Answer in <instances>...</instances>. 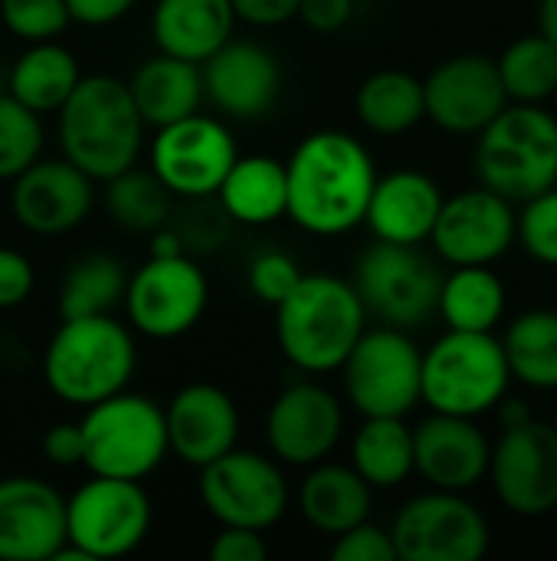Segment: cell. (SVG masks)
<instances>
[{
	"label": "cell",
	"instance_id": "obj_45",
	"mask_svg": "<svg viewBox=\"0 0 557 561\" xmlns=\"http://www.w3.org/2000/svg\"><path fill=\"white\" fill-rule=\"evenodd\" d=\"M295 16L315 33H338L355 16V0H299Z\"/></svg>",
	"mask_w": 557,
	"mask_h": 561
},
{
	"label": "cell",
	"instance_id": "obj_5",
	"mask_svg": "<svg viewBox=\"0 0 557 561\" xmlns=\"http://www.w3.org/2000/svg\"><path fill=\"white\" fill-rule=\"evenodd\" d=\"M479 184L525 204L557 184V115L545 105L509 102L479 135Z\"/></svg>",
	"mask_w": 557,
	"mask_h": 561
},
{
	"label": "cell",
	"instance_id": "obj_39",
	"mask_svg": "<svg viewBox=\"0 0 557 561\" xmlns=\"http://www.w3.org/2000/svg\"><path fill=\"white\" fill-rule=\"evenodd\" d=\"M0 20L23 43L56 39L72 23L66 0H0Z\"/></svg>",
	"mask_w": 557,
	"mask_h": 561
},
{
	"label": "cell",
	"instance_id": "obj_38",
	"mask_svg": "<svg viewBox=\"0 0 557 561\" xmlns=\"http://www.w3.org/2000/svg\"><path fill=\"white\" fill-rule=\"evenodd\" d=\"M515 240L535 263L557 270V184L522 204L515 217Z\"/></svg>",
	"mask_w": 557,
	"mask_h": 561
},
{
	"label": "cell",
	"instance_id": "obj_24",
	"mask_svg": "<svg viewBox=\"0 0 557 561\" xmlns=\"http://www.w3.org/2000/svg\"><path fill=\"white\" fill-rule=\"evenodd\" d=\"M440 207H443L440 184L423 171L401 168L374 181L364 224L374 233V240L420 247L430 240Z\"/></svg>",
	"mask_w": 557,
	"mask_h": 561
},
{
	"label": "cell",
	"instance_id": "obj_36",
	"mask_svg": "<svg viewBox=\"0 0 557 561\" xmlns=\"http://www.w3.org/2000/svg\"><path fill=\"white\" fill-rule=\"evenodd\" d=\"M105 191V207L112 220L128 230V233H154L164 227L167 210H171V191L154 178V171H141L138 164L125 168L121 174L102 181Z\"/></svg>",
	"mask_w": 557,
	"mask_h": 561
},
{
	"label": "cell",
	"instance_id": "obj_12",
	"mask_svg": "<svg viewBox=\"0 0 557 561\" xmlns=\"http://www.w3.org/2000/svg\"><path fill=\"white\" fill-rule=\"evenodd\" d=\"M210 283L204 270L187 256H148L125 286V312L135 332L171 342L187 335L207 312Z\"/></svg>",
	"mask_w": 557,
	"mask_h": 561
},
{
	"label": "cell",
	"instance_id": "obj_28",
	"mask_svg": "<svg viewBox=\"0 0 557 561\" xmlns=\"http://www.w3.org/2000/svg\"><path fill=\"white\" fill-rule=\"evenodd\" d=\"M223 214L246 227H266L286 217V161L269 154H240L217 187Z\"/></svg>",
	"mask_w": 557,
	"mask_h": 561
},
{
	"label": "cell",
	"instance_id": "obj_50",
	"mask_svg": "<svg viewBox=\"0 0 557 561\" xmlns=\"http://www.w3.org/2000/svg\"><path fill=\"white\" fill-rule=\"evenodd\" d=\"M552 99H555V102H557V89H555V95H552Z\"/></svg>",
	"mask_w": 557,
	"mask_h": 561
},
{
	"label": "cell",
	"instance_id": "obj_46",
	"mask_svg": "<svg viewBox=\"0 0 557 561\" xmlns=\"http://www.w3.org/2000/svg\"><path fill=\"white\" fill-rule=\"evenodd\" d=\"M230 7L250 26H282L299 13V0H230Z\"/></svg>",
	"mask_w": 557,
	"mask_h": 561
},
{
	"label": "cell",
	"instance_id": "obj_21",
	"mask_svg": "<svg viewBox=\"0 0 557 561\" xmlns=\"http://www.w3.org/2000/svg\"><path fill=\"white\" fill-rule=\"evenodd\" d=\"M66 542V496L39 477L0 480V561H49Z\"/></svg>",
	"mask_w": 557,
	"mask_h": 561
},
{
	"label": "cell",
	"instance_id": "obj_11",
	"mask_svg": "<svg viewBox=\"0 0 557 561\" xmlns=\"http://www.w3.org/2000/svg\"><path fill=\"white\" fill-rule=\"evenodd\" d=\"M387 533L397 561H479L492 542L483 510L450 490H430L404 503Z\"/></svg>",
	"mask_w": 557,
	"mask_h": 561
},
{
	"label": "cell",
	"instance_id": "obj_2",
	"mask_svg": "<svg viewBox=\"0 0 557 561\" xmlns=\"http://www.w3.org/2000/svg\"><path fill=\"white\" fill-rule=\"evenodd\" d=\"M368 309L351 279L302 273L295 289L276 306V342L289 365L305 375L338 371L361 332Z\"/></svg>",
	"mask_w": 557,
	"mask_h": 561
},
{
	"label": "cell",
	"instance_id": "obj_33",
	"mask_svg": "<svg viewBox=\"0 0 557 561\" xmlns=\"http://www.w3.org/2000/svg\"><path fill=\"white\" fill-rule=\"evenodd\" d=\"M502 352L512 371V381L557 391V312L555 309H529L515 322H509L502 335Z\"/></svg>",
	"mask_w": 557,
	"mask_h": 561
},
{
	"label": "cell",
	"instance_id": "obj_14",
	"mask_svg": "<svg viewBox=\"0 0 557 561\" xmlns=\"http://www.w3.org/2000/svg\"><path fill=\"white\" fill-rule=\"evenodd\" d=\"M240 158L233 131L213 115H187L154 128L148 161L154 178L181 197H210Z\"/></svg>",
	"mask_w": 557,
	"mask_h": 561
},
{
	"label": "cell",
	"instance_id": "obj_42",
	"mask_svg": "<svg viewBox=\"0 0 557 561\" xmlns=\"http://www.w3.org/2000/svg\"><path fill=\"white\" fill-rule=\"evenodd\" d=\"M36 286V270L20 250L0 247V309H16L30 299Z\"/></svg>",
	"mask_w": 557,
	"mask_h": 561
},
{
	"label": "cell",
	"instance_id": "obj_18",
	"mask_svg": "<svg viewBox=\"0 0 557 561\" xmlns=\"http://www.w3.org/2000/svg\"><path fill=\"white\" fill-rule=\"evenodd\" d=\"M423 105L437 128L450 135H479L509 105V95L496 59L460 53L423 79Z\"/></svg>",
	"mask_w": 557,
	"mask_h": 561
},
{
	"label": "cell",
	"instance_id": "obj_4",
	"mask_svg": "<svg viewBox=\"0 0 557 561\" xmlns=\"http://www.w3.org/2000/svg\"><path fill=\"white\" fill-rule=\"evenodd\" d=\"M135 368V335L115 316L59 319V329L43 352L46 388L76 408H89L125 391Z\"/></svg>",
	"mask_w": 557,
	"mask_h": 561
},
{
	"label": "cell",
	"instance_id": "obj_27",
	"mask_svg": "<svg viewBox=\"0 0 557 561\" xmlns=\"http://www.w3.org/2000/svg\"><path fill=\"white\" fill-rule=\"evenodd\" d=\"M128 92H131L144 125H151V128L171 125L200 108V102H204L200 66L158 49L131 72Z\"/></svg>",
	"mask_w": 557,
	"mask_h": 561
},
{
	"label": "cell",
	"instance_id": "obj_6",
	"mask_svg": "<svg viewBox=\"0 0 557 561\" xmlns=\"http://www.w3.org/2000/svg\"><path fill=\"white\" fill-rule=\"evenodd\" d=\"M512 385L502 339L492 332L446 329L427 352L420 368V401L437 414L483 417Z\"/></svg>",
	"mask_w": 557,
	"mask_h": 561
},
{
	"label": "cell",
	"instance_id": "obj_17",
	"mask_svg": "<svg viewBox=\"0 0 557 561\" xmlns=\"http://www.w3.org/2000/svg\"><path fill=\"white\" fill-rule=\"evenodd\" d=\"M345 434V408L335 391L318 381L286 385L266 414V440L279 463L315 467L322 463Z\"/></svg>",
	"mask_w": 557,
	"mask_h": 561
},
{
	"label": "cell",
	"instance_id": "obj_13",
	"mask_svg": "<svg viewBox=\"0 0 557 561\" xmlns=\"http://www.w3.org/2000/svg\"><path fill=\"white\" fill-rule=\"evenodd\" d=\"M200 503L220 526L269 533L289 510V483L276 460L253 450H227L200 467Z\"/></svg>",
	"mask_w": 557,
	"mask_h": 561
},
{
	"label": "cell",
	"instance_id": "obj_20",
	"mask_svg": "<svg viewBox=\"0 0 557 561\" xmlns=\"http://www.w3.org/2000/svg\"><path fill=\"white\" fill-rule=\"evenodd\" d=\"M200 79L204 99H210L220 115L240 122H253L272 112L282 89V69L272 49L233 36L200 62Z\"/></svg>",
	"mask_w": 557,
	"mask_h": 561
},
{
	"label": "cell",
	"instance_id": "obj_37",
	"mask_svg": "<svg viewBox=\"0 0 557 561\" xmlns=\"http://www.w3.org/2000/svg\"><path fill=\"white\" fill-rule=\"evenodd\" d=\"M43 154V122L10 92H0V181H13Z\"/></svg>",
	"mask_w": 557,
	"mask_h": 561
},
{
	"label": "cell",
	"instance_id": "obj_16",
	"mask_svg": "<svg viewBox=\"0 0 557 561\" xmlns=\"http://www.w3.org/2000/svg\"><path fill=\"white\" fill-rule=\"evenodd\" d=\"M515 204L489 187L443 197L430 243L450 266H492L515 247Z\"/></svg>",
	"mask_w": 557,
	"mask_h": 561
},
{
	"label": "cell",
	"instance_id": "obj_41",
	"mask_svg": "<svg viewBox=\"0 0 557 561\" xmlns=\"http://www.w3.org/2000/svg\"><path fill=\"white\" fill-rule=\"evenodd\" d=\"M332 561H397V552H394L391 533L364 519L351 526L348 533L335 536Z\"/></svg>",
	"mask_w": 557,
	"mask_h": 561
},
{
	"label": "cell",
	"instance_id": "obj_3",
	"mask_svg": "<svg viewBox=\"0 0 557 561\" xmlns=\"http://www.w3.org/2000/svg\"><path fill=\"white\" fill-rule=\"evenodd\" d=\"M56 115L62 158L92 181H108L138 164L144 118L138 115L128 82L115 76H82Z\"/></svg>",
	"mask_w": 557,
	"mask_h": 561
},
{
	"label": "cell",
	"instance_id": "obj_25",
	"mask_svg": "<svg viewBox=\"0 0 557 561\" xmlns=\"http://www.w3.org/2000/svg\"><path fill=\"white\" fill-rule=\"evenodd\" d=\"M236 26L230 0H158L151 10V39L161 53L204 62Z\"/></svg>",
	"mask_w": 557,
	"mask_h": 561
},
{
	"label": "cell",
	"instance_id": "obj_22",
	"mask_svg": "<svg viewBox=\"0 0 557 561\" xmlns=\"http://www.w3.org/2000/svg\"><path fill=\"white\" fill-rule=\"evenodd\" d=\"M164 424H167V454H174L181 463L194 470L213 463L240 440L236 401L210 381L184 385L167 401Z\"/></svg>",
	"mask_w": 557,
	"mask_h": 561
},
{
	"label": "cell",
	"instance_id": "obj_26",
	"mask_svg": "<svg viewBox=\"0 0 557 561\" xmlns=\"http://www.w3.org/2000/svg\"><path fill=\"white\" fill-rule=\"evenodd\" d=\"M371 503H374V490L361 480L355 467H341V463L322 460L309 467L299 486L302 519L332 539L371 519Z\"/></svg>",
	"mask_w": 557,
	"mask_h": 561
},
{
	"label": "cell",
	"instance_id": "obj_7",
	"mask_svg": "<svg viewBox=\"0 0 557 561\" xmlns=\"http://www.w3.org/2000/svg\"><path fill=\"white\" fill-rule=\"evenodd\" d=\"M82 467L95 477L144 480L167 457L164 408L144 394L118 391L85 408L82 421Z\"/></svg>",
	"mask_w": 557,
	"mask_h": 561
},
{
	"label": "cell",
	"instance_id": "obj_10",
	"mask_svg": "<svg viewBox=\"0 0 557 561\" xmlns=\"http://www.w3.org/2000/svg\"><path fill=\"white\" fill-rule=\"evenodd\" d=\"M151 500L138 480L89 477L66 500V542L85 561L125 559L151 533Z\"/></svg>",
	"mask_w": 557,
	"mask_h": 561
},
{
	"label": "cell",
	"instance_id": "obj_9",
	"mask_svg": "<svg viewBox=\"0 0 557 561\" xmlns=\"http://www.w3.org/2000/svg\"><path fill=\"white\" fill-rule=\"evenodd\" d=\"M423 352L394 325L364 329L341 362L348 404L361 417H407L420 404Z\"/></svg>",
	"mask_w": 557,
	"mask_h": 561
},
{
	"label": "cell",
	"instance_id": "obj_44",
	"mask_svg": "<svg viewBox=\"0 0 557 561\" xmlns=\"http://www.w3.org/2000/svg\"><path fill=\"white\" fill-rule=\"evenodd\" d=\"M43 457L59 467V470H72L82 467V427L79 421H59L43 434Z\"/></svg>",
	"mask_w": 557,
	"mask_h": 561
},
{
	"label": "cell",
	"instance_id": "obj_15",
	"mask_svg": "<svg viewBox=\"0 0 557 561\" xmlns=\"http://www.w3.org/2000/svg\"><path fill=\"white\" fill-rule=\"evenodd\" d=\"M499 503L525 519L557 510V427L532 417L519 427H502L492 447L489 473Z\"/></svg>",
	"mask_w": 557,
	"mask_h": 561
},
{
	"label": "cell",
	"instance_id": "obj_19",
	"mask_svg": "<svg viewBox=\"0 0 557 561\" xmlns=\"http://www.w3.org/2000/svg\"><path fill=\"white\" fill-rule=\"evenodd\" d=\"M10 184L13 220L36 237L76 230L95 204V181L66 158H36Z\"/></svg>",
	"mask_w": 557,
	"mask_h": 561
},
{
	"label": "cell",
	"instance_id": "obj_30",
	"mask_svg": "<svg viewBox=\"0 0 557 561\" xmlns=\"http://www.w3.org/2000/svg\"><path fill=\"white\" fill-rule=\"evenodd\" d=\"M506 283L492 266H453L440 283L437 316L456 332H492L506 316Z\"/></svg>",
	"mask_w": 557,
	"mask_h": 561
},
{
	"label": "cell",
	"instance_id": "obj_47",
	"mask_svg": "<svg viewBox=\"0 0 557 561\" xmlns=\"http://www.w3.org/2000/svg\"><path fill=\"white\" fill-rule=\"evenodd\" d=\"M138 0H66L69 20L82 23V26H112L121 16H128V10H135Z\"/></svg>",
	"mask_w": 557,
	"mask_h": 561
},
{
	"label": "cell",
	"instance_id": "obj_34",
	"mask_svg": "<svg viewBox=\"0 0 557 561\" xmlns=\"http://www.w3.org/2000/svg\"><path fill=\"white\" fill-rule=\"evenodd\" d=\"M128 286L125 266L108 253H89L76 260L59 289V319L112 316L121 306Z\"/></svg>",
	"mask_w": 557,
	"mask_h": 561
},
{
	"label": "cell",
	"instance_id": "obj_23",
	"mask_svg": "<svg viewBox=\"0 0 557 561\" xmlns=\"http://www.w3.org/2000/svg\"><path fill=\"white\" fill-rule=\"evenodd\" d=\"M492 444L479 431L476 417L430 414L414 427V473H420L433 490L469 493L489 473Z\"/></svg>",
	"mask_w": 557,
	"mask_h": 561
},
{
	"label": "cell",
	"instance_id": "obj_43",
	"mask_svg": "<svg viewBox=\"0 0 557 561\" xmlns=\"http://www.w3.org/2000/svg\"><path fill=\"white\" fill-rule=\"evenodd\" d=\"M207 556L213 561H263L269 556V546H266L263 533H256V529L220 526Z\"/></svg>",
	"mask_w": 557,
	"mask_h": 561
},
{
	"label": "cell",
	"instance_id": "obj_1",
	"mask_svg": "<svg viewBox=\"0 0 557 561\" xmlns=\"http://www.w3.org/2000/svg\"><path fill=\"white\" fill-rule=\"evenodd\" d=\"M378 168L364 141L322 128L305 135L286 161V217L312 237H341L364 224Z\"/></svg>",
	"mask_w": 557,
	"mask_h": 561
},
{
	"label": "cell",
	"instance_id": "obj_49",
	"mask_svg": "<svg viewBox=\"0 0 557 561\" xmlns=\"http://www.w3.org/2000/svg\"><path fill=\"white\" fill-rule=\"evenodd\" d=\"M538 33H545L557 46V0H538Z\"/></svg>",
	"mask_w": 557,
	"mask_h": 561
},
{
	"label": "cell",
	"instance_id": "obj_32",
	"mask_svg": "<svg viewBox=\"0 0 557 561\" xmlns=\"http://www.w3.org/2000/svg\"><path fill=\"white\" fill-rule=\"evenodd\" d=\"M351 467L371 490H394L414 473V431L404 417H364L351 440Z\"/></svg>",
	"mask_w": 557,
	"mask_h": 561
},
{
	"label": "cell",
	"instance_id": "obj_48",
	"mask_svg": "<svg viewBox=\"0 0 557 561\" xmlns=\"http://www.w3.org/2000/svg\"><path fill=\"white\" fill-rule=\"evenodd\" d=\"M499 424L502 427H519V424H525V421H532L535 414H532V408H529V401H522V398H502L499 404Z\"/></svg>",
	"mask_w": 557,
	"mask_h": 561
},
{
	"label": "cell",
	"instance_id": "obj_40",
	"mask_svg": "<svg viewBox=\"0 0 557 561\" xmlns=\"http://www.w3.org/2000/svg\"><path fill=\"white\" fill-rule=\"evenodd\" d=\"M299 279H302L299 263L289 253H282V250H263V253H256L253 263H250V273H246L250 293L263 306H272V309L295 289Z\"/></svg>",
	"mask_w": 557,
	"mask_h": 561
},
{
	"label": "cell",
	"instance_id": "obj_8",
	"mask_svg": "<svg viewBox=\"0 0 557 561\" xmlns=\"http://www.w3.org/2000/svg\"><path fill=\"white\" fill-rule=\"evenodd\" d=\"M440 283L443 270L420 247L387 240H374L361 250L351 279L368 316L404 332L427 325L437 316Z\"/></svg>",
	"mask_w": 557,
	"mask_h": 561
},
{
	"label": "cell",
	"instance_id": "obj_31",
	"mask_svg": "<svg viewBox=\"0 0 557 561\" xmlns=\"http://www.w3.org/2000/svg\"><path fill=\"white\" fill-rule=\"evenodd\" d=\"M355 112L374 135H404L427 118L423 79L404 69H378L358 85Z\"/></svg>",
	"mask_w": 557,
	"mask_h": 561
},
{
	"label": "cell",
	"instance_id": "obj_35",
	"mask_svg": "<svg viewBox=\"0 0 557 561\" xmlns=\"http://www.w3.org/2000/svg\"><path fill=\"white\" fill-rule=\"evenodd\" d=\"M509 102L545 105L557 89V46L545 33L522 36L496 59Z\"/></svg>",
	"mask_w": 557,
	"mask_h": 561
},
{
	"label": "cell",
	"instance_id": "obj_29",
	"mask_svg": "<svg viewBox=\"0 0 557 561\" xmlns=\"http://www.w3.org/2000/svg\"><path fill=\"white\" fill-rule=\"evenodd\" d=\"M82 69L79 59L56 39L26 43V49L13 59L7 76V92L23 102L36 115L59 112L62 102L79 85Z\"/></svg>",
	"mask_w": 557,
	"mask_h": 561
}]
</instances>
